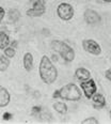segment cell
I'll use <instances>...</instances> for the list:
<instances>
[{
    "mask_svg": "<svg viewBox=\"0 0 111 124\" xmlns=\"http://www.w3.org/2000/svg\"><path fill=\"white\" fill-rule=\"evenodd\" d=\"M38 74L44 84L51 85L58 78V70L52 64L50 59L46 55H44L41 59L40 66H38Z\"/></svg>",
    "mask_w": 111,
    "mask_h": 124,
    "instance_id": "cell-1",
    "label": "cell"
},
{
    "mask_svg": "<svg viewBox=\"0 0 111 124\" xmlns=\"http://www.w3.org/2000/svg\"><path fill=\"white\" fill-rule=\"evenodd\" d=\"M50 47L51 49L56 53H58L62 58H63L64 61L66 62H72L75 59V51L74 49L66 44L63 41H59V40H55L51 41L50 43Z\"/></svg>",
    "mask_w": 111,
    "mask_h": 124,
    "instance_id": "cell-2",
    "label": "cell"
},
{
    "mask_svg": "<svg viewBox=\"0 0 111 124\" xmlns=\"http://www.w3.org/2000/svg\"><path fill=\"white\" fill-rule=\"evenodd\" d=\"M60 99L69 102H77L81 99V91L75 84H67L59 89Z\"/></svg>",
    "mask_w": 111,
    "mask_h": 124,
    "instance_id": "cell-3",
    "label": "cell"
},
{
    "mask_svg": "<svg viewBox=\"0 0 111 124\" xmlns=\"http://www.w3.org/2000/svg\"><path fill=\"white\" fill-rule=\"evenodd\" d=\"M57 14L62 20H71L74 16V8L67 2H62L57 8Z\"/></svg>",
    "mask_w": 111,
    "mask_h": 124,
    "instance_id": "cell-4",
    "label": "cell"
},
{
    "mask_svg": "<svg viewBox=\"0 0 111 124\" xmlns=\"http://www.w3.org/2000/svg\"><path fill=\"white\" fill-rule=\"evenodd\" d=\"M46 12L45 1L44 0H32V8L27 10V15L31 17L42 16Z\"/></svg>",
    "mask_w": 111,
    "mask_h": 124,
    "instance_id": "cell-5",
    "label": "cell"
},
{
    "mask_svg": "<svg viewBox=\"0 0 111 124\" xmlns=\"http://www.w3.org/2000/svg\"><path fill=\"white\" fill-rule=\"evenodd\" d=\"M82 48L87 51V53L91 54V55L94 56H99L100 53H102V48H100V45L96 41L91 40V39H88V40H83L82 41Z\"/></svg>",
    "mask_w": 111,
    "mask_h": 124,
    "instance_id": "cell-6",
    "label": "cell"
},
{
    "mask_svg": "<svg viewBox=\"0 0 111 124\" xmlns=\"http://www.w3.org/2000/svg\"><path fill=\"white\" fill-rule=\"evenodd\" d=\"M80 88L82 90V92L84 93L87 99H92V96L96 93L97 91V87H96V84L93 79H89L87 81H81L80 84Z\"/></svg>",
    "mask_w": 111,
    "mask_h": 124,
    "instance_id": "cell-7",
    "label": "cell"
},
{
    "mask_svg": "<svg viewBox=\"0 0 111 124\" xmlns=\"http://www.w3.org/2000/svg\"><path fill=\"white\" fill-rule=\"evenodd\" d=\"M83 17L86 23L89 25H96L100 22V15L92 9H87L83 13Z\"/></svg>",
    "mask_w": 111,
    "mask_h": 124,
    "instance_id": "cell-8",
    "label": "cell"
},
{
    "mask_svg": "<svg viewBox=\"0 0 111 124\" xmlns=\"http://www.w3.org/2000/svg\"><path fill=\"white\" fill-rule=\"evenodd\" d=\"M75 76L79 81H87L91 79V73L89 70L84 68H79L75 71Z\"/></svg>",
    "mask_w": 111,
    "mask_h": 124,
    "instance_id": "cell-9",
    "label": "cell"
},
{
    "mask_svg": "<svg viewBox=\"0 0 111 124\" xmlns=\"http://www.w3.org/2000/svg\"><path fill=\"white\" fill-rule=\"evenodd\" d=\"M91 100L93 102V106L95 108H97V109H100V108L106 106V99L104 95L100 94V93H95Z\"/></svg>",
    "mask_w": 111,
    "mask_h": 124,
    "instance_id": "cell-10",
    "label": "cell"
},
{
    "mask_svg": "<svg viewBox=\"0 0 111 124\" xmlns=\"http://www.w3.org/2000/svg\"><path fill=\"white\" fill-rule=\"evenodd\" d=\"M10 100H11V96H10L9 91L6 88L1 87L0 88V107L3 108L7 106V104L10 103Z\"/></svg>",
    "mask_w": 111,
    "mask_h": 124,
    "instance_id": "cell-11",
    "label": "cell"
},
{
    "mask_svg": "<svg viewBox=\"0 0 111 124\" xmlns=\"http://www.w3.org/2000/svg\"><path fill=\"white\" fill-rule=\"evenodd\" d=\"M22 64L24 68L27 72H30L33 68V56L31 53H26L24 55V59H22Z\"/></svg>",
    "mask_w": 111,
    "mask_h": 124,
    "instance_id": "cell-12",
    "label": "cell"
},
{
    "mask_svg": "<svg viewBox=\"0 0 111 124\" xmlns=\"http://www.w3.org/2000/svg\"><path fill=\"white\" fill-rule=\"evenodd\" d=\"M52 107H53V109H55L57 112L61 113V115H65V113L67 112V106H66V104H64L63 102L53 103Z\"/></svg>",
    "mask_w": 111,
    "mask_h": 124,
    "instance_id": "cell-13",
    "label": "cell"
},
{
    "mask_svg": "<svg viewBox=\"0 0 111 124\" xmlns=\"http://www.w3.org/2000/svg\"><path fill=\"white\" fill-rule=\"evenodd\" d=\"M9 44H10V40L7 34L4 31H0V48H1V50L7 48V46Z\"/></svg>",
    "mask_w": 111,
    "mask_h": 124,
    "instance_id": "cell-14",
    "label": "cell"
},
{
    "mask_svg": "<svg viewBox=\"0 0 111 124\" xmlns=\"http://www.w3.org/2000/svg\"><path fill=\"white\" fill-rule=\"evenodd\" d=\"M9 18L13 23H17L19 20V18H20V12L17 9H10Z\"/></svg>",
    "mask_w": 111,
    "mask_h": 124,
    "instance_id": "cell-15",
    "label": "cell"
},
{
    "mask_svg": "<svg viewBox=\"0 0 111 124\" xmlns=\"http://www.w3.org/2000/svg\"><path fill=\"white\" fill-rule=\"evenodd\" d=\"M9 59L10 58H7V56L6 57H4L3 55L0 56V71H1V72L7 71V66H9V64H10V60H9Z\"/></svg>",
    "mask_w": 111,
    "mask_h": 124,
    "instance_id": "cell-16",
    "label": "cell"
},
{
    "mask_svg": "<svg viewBox=\"0 0 111 124\" xmlns=\"http://www.w3.org/2000/svg\"><path fill=\"white\" fill-rule=\"evenodd\" d=\"M4 51V56H7V58H13V57L15 56V53H16V49H15L14 47H7L3 49Z\"/></svg>",
    "mask_w": 111,
    "mask_h": 124,
    "instance_id": "cell-17",
    "label": "cell"
},
{
    "mask_svg": "<svg viewBox=\"0 0 111 124\" xmlns=\"http://www.w3.org/2000/svg\"><path fill=\"white\" fill-rule=\"evenodd\" d=\"M82 123L83 124H98V120H97L96 118H94V117H91V118H88L86 119V120H83L82 121Z\"/></svg>",
    "mask_w": 111,
    "mask_h": 124,
    "instance_id": "cell-18",
    "label": "cell"
},
{
    "mask_svg": "<svg viewBox=\"0 0 111 124\" xmlns=\"http://www.w3.org/2000/svg\"><path fill=\"white\" fill-rule=\"evenodd\" d=\"M105 76H106V78L108 79L109 81H111V68L110 69H108L107 71H106V73H105Z\"/></svg>",
    "mask_w": 111,
    "mask_h": 124,
    "instance_id": "cell-19",
    "label": "cell"
},
{
    "mask_svg": "<svg viewBox=\"0 0 111 124\" xmlns=\"http://www.w3.org/2000/svg\"><path fill=\"white\" fill-rule=\"evenodd\" d=\"M41 112V107L40 106H34V107L32 108V113L33 115H35V113H40Z\"/></svg>",
    "mask_w": 111,
    "mask_h": 124,
    "instance_id": "cell-20",
    "label": "cell"
},
{
    "mask_svg": "<svg viewBox=\"0 0 111 124\" xmlns=\"http://www.w3.org/2000/svg\"><path fill=\"white\" fill-rule=\"evenodd\" d=\"M11 118H13V115L11 112H4L3 113V119L4 120H10Z\"/></svg>",
    "mask_w": 111,
    "mask_h": 124,
    "instance_id": "cell-21",
    "label": "cell"
},
{
    "mask_svg": "<svg viewBox=\"0 0 111 124\" xmlns=\"http://www.w3.org/2000/svg\"><path fill=\"white\" fill-rule=\"evenodd\" d=\"M3 17H4V9L3 8H0V20H3Z\"/></svg>",
    "mask_w": 111,
    "mask_h": 124,
    "instance_id": "cell-22",
    "label": "cell"
},
{
    "mask_svg": "<svg viewBox=\"0 0 111 124\" xmlns=\"http://www.w3.org/2000/svg\"><path fill=\"white\" fill-rule=\"evenodd\" d=\"M52 97L53 99H60V94H59V90H56L52 94Z\"/></svg>",
    "mask_w": 111,
    "mask_h": 124,
    "instance_id": "cell-23",
    "label": "cell"
},
{
    "mask_svg": "<svg viewBox=\"0 0 111 124\" xmlns=\"http://www.w3.org/2000/svg\"><path fill=\"white\" fill-rule=\"evenodd\" d=\"M17 44H18V43H17V41H13V42L11 43V46L16 49V48H17Z\"/></svg>",
    "mask_w": 111,
    "mask_h": 124,
    "instance_id": "cell-24",
    "label": "cell"
},
{
    "mask_svg": "<svg viewBox=\"0 0 111 124\" xmlns=\"http://www.w3.org/2000/svg\"><path fill=\"white\" fill-rule=\"evenodd\" d=\"M103 1H105V2H111V0H103Z\"/></svg>",
    "mask_w": 111,
    "mask_h": 124,
    "instance_id": "cell-25",
    "label": "cell"
},
{
    "mask_svg": "<svg viewBox=\"0 0 111 124\" xmlns=\"http://www.w3.org/2000/svg\"><path fill=\"white\" fill-rule=\"evenodd\" d=\"M109 116H110V119H111V110H110V112H109Z\"/></svg>",
    "mask_w": 111,
    "mask_h": 124,
    "instance_id": "cell-26",
    "label": "cell"
}]
</instances>
